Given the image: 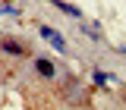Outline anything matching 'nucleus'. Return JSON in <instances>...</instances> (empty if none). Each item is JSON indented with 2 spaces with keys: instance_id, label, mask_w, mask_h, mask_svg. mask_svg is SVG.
I'll return each mask as SVG.
<instances>
[{
  "instance_id": "obj_1",
  "label": "nucleus",
  "mask_w": 126,
  "mask_h": 110,
  "mask_svg": "<svg viewBox=\"0 0 126 110\" xmlns=\"http://www.w3.org/2000/svg\"><path fill=\"white\" fill-rule=\"evenodd\" d=\"M41 35H44L47 41L54 44V50H60V54H66V41H63V35H57L54 28H47V25H41Z\"/></svg>"
},
{
  "instance_id": "obj_2",
  "label": "nucleus",
  "mask_w": 126,
  "mask_h": 110,
  "mask_svg": "<svg viewBox=\"0 0 126 110\" xmlns=\"http://www.w3.org/2000/svg\"><path fill=\"white\" fill-rule=\"evenodd\" d=\"M35 69H38V76H41V79H54V72H57V69H54V63L44 60V57H38V60H35Z\"/></svg>"
},
{
  "instance_id": "obj_3",
  "label": "nucleus",
  "mask_w": 126,
  "mask_h": 110,
  "mask_svg": "<svg viewBox=\"0 0 126 110\" xmlns=\"http://www.w3.org/2000/svg\"><path fill=\"white\" fill-rule=\"evenodd\" d=\"M0 50H6V54H13V57H22V54H25V47L19 44V41H13V38H3V41H0Z\"/></svg>"
},
{
  "instance_id": "obj_4",
  "label": "nucleus",
  "mask_w": 126,
  "mask_h": 110,
  "mask_svg": "<svg viewBox=\"0 0 126 110\" xmlns=\"http://www.w3.org/2000/svg\"><path fill=\"white\" fill-rule=\"evenodd\" d=\"M66 91H69V101H73V104H79V101L85 97V88H82V82H76V79H69Z\"/></svg>"
},
{
  "instance_id": "obj_5",
  "label": "nucleus",
  "mask_w": 126,
  "mask_h": 110,
  "mask_svg": "<svg viewBox=\"0 0 126 110\" xmlns=\"http://www.w3.org/2000/svg\"><path fill=\"white\" fill-rule=\"evenodd\" d=\"M54 6H57V10H63V13H69V16H76V19L82 16L76 6H73V3H63V0H54Z\"/></svg>"
},
{
  "instance_id": "obj_6",
  "label": "nucleus",
  "mask_w": 126,
  "mask_h": 110,
  "mask_svg": "<svg viewBox=\"0 0 126 110\" xmlns=\"http://www.w3.org/2000/svg\"><path fill=\"white\" fill-rule=\"evenodd\" d=\"M0 16H19V6H13V3H0Z\"/></svg>"
}]
</instances>
